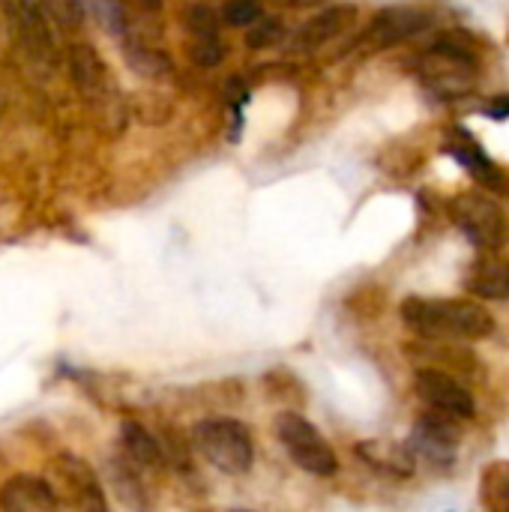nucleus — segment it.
Instances as JSON below:
<instances>
[{
    "label": "nucleus",
    "mask_w": 509,
    "mask_h": 512,
    "mask_svg": "<svg viewBox=\"0 0 509 512\" xmlns=\"http://www.w3.org/2000/svg\"><path fill=\"white\" fill-rule=\"evenodd\" d=\"M402 321L429 342H480L495 333V318L474 300H432L408 297Z\"/></svg>",
    "instance_id": "obj_1"
},
{
    "label": "nucleus",
    "mask_w": 509,
    "mask_h": 512,
    "mask_svg": "<svg viewBox=\"0 0 509 512\" xmlns=\"http://www.w3.org/2000/svg\"><path fill=\"white\" fill-rule=\"evenodd\" d=\"M477 48L465 33H444L423 54V81L444 99L465 96L477 81Z\"/></svg>",
    "instance_id": "obj_2"
},
{
    "label": "nucleus",
    "mask_w": 509,
    "mask_h": 512,
    "mask_svg": "<svg viewBox=\"0 0 509 512\" xmlns=\"http://www.w3.org/2000/svg\"><path fill=\"white\" fill-rule=\"evenodd\" d=\"M192 447L222 474H246L255 462L252 432L234 417H207L192 432Z\"/></svg>",
    "instance_id": "obj_3"
},
{
    "label": "nucleus",
    "mask_w": 509,
    "mask_h": 512,
    "mask_svg": "<svg viewBox=\"0 0 509 512\" xmlns=\"http://www.w3.org/2000/svg\"><path fill=\"white\" fill-rule=\"evenodd\" d=\"M45 486L72 512H108L105 489L90 462L75 453H57L45 465Z\"/></svg>",
    "instance_id": "obj_4"
},
{
    "label": "nucleus",
    "mask_w": 509,
    "mask_h": 512,
    "mask_svg": "<svg viewBox=\"0 0 509 512\" xmlns=\"http://www.w3.org/2000/svg\"><path fill=\"white\" fill-rule=\"evenodd\" d=\"M276 435L285 447V453L294 459L297 468H303L306 474L315 477H333L339 471V459L333 453V447L327 444V438L300 414L285 411L276 420Z\"/></svg>",
    "instance_id": "obj_5"
},
{
    "label": "nucleus",
    "mask_w": 509,
    "mask_h": 512,
    "mask_svg": "<svg viewBox=\"0 0 509 512\" xmlns=\"http://www.w3.org/2000/svg\"><path fill=\"white\" fill-rule=\"evenodd\" d=\"M450 216L462 228V234L480 249H498L507 243V216H504L501 204H495L489 195L459 192L450 204Z\"/></svg>",
    "instance_id": "obj_6"
},
{
    "label": "nucleus",
    "mask_w": 509,
    "mask_h": 512,
    "mask_svg": "<svg viewBox=\"0 0 509 512\" xmlns=\"http://www.w3.org/2000/svg\"><path fill=\"white\" fill-rule=\"evenodd\" d=\"M414 393L432 411H441V414L456 417V420H471L477 411L471 390L453 372H444L438 366H420L414 372Z\"/></svg>",
    "instance_id": "obj_7"
},
{
    "label": "nucleus",
    "mask_w": 509,
    "mask_h": 512,
    "mask_svg": "<svg viewBox=\"0 0 509 512\" xmlns=\"http://www.w3.org/2000/svg\"><path fill=\"white\" fill-rule=\"evenodd\" d=\"M462 420L456 417H447L441 411H426L420 414L414 432H411V441H408V450L414 459H423L429 465H450L456 459V450H459V441H462Z\"/></svg>",
    "instance_id": "obj_8"
},
{
    "label": "nucleus",
    "mask_w": 509,
    "mask_h": 512,
    "mask_svg": "<svg viewBox=\"0 0 509 512\" xmlns=\"http://www.w3.org/2000/svg\"><path fill=\"white\" fill-rule=\"evenodd\" d=\"M429 24V12L420 6H390L384 12H378L369 24V30L363 33V45L372 51H384L396 42L411 39L414 33H420Z\"/></svg>",
    "instance_id": "obj_9"
},
{
    "label": "nucleus",
    "mask_w": 509,
    "mask_h": 512,
    "mask_svg": "<svg viewBox=\"0 0 509 512\" xmlns=\"http://www.w3.org/2000/svg\"><path fill=\"white\" fill-rule=\"evenodd\" d=\"M444 150H447V153H450V156L477 180V183H483V186H489V189L504 186L501 168L489 159V153L480 147V141H477L468 129H453V132L447 135Z\"/></svg>",
    "instance_id": "obj_10"
},
{
    "label": "nucleus",
    "mask_w": 509,
    "mask_h": 512,
    "mask_svg": "<svg viewBox=\"0 0 509 512\" xmlns=\"http://www.w3.org/2000/svg\"><path fill=\"white\" fill-rule=\"evenodd\" d=\"M0 512H60V501L45 480L15 474L0 486Z\"/></svg>",
    "instance_id": "obj_11"
},
{
    "label": "nucleus",
    "mask_w": 509,
    "mask_h": 512,
    "mask_svg": "<svg viewBox=\"0 0 509 512\" xmlns=\"http://www.w3.org/2000/svg\"><path fill=\"white\" fill-rule=\"evenodd\" d=\"M9 18H12L18 39L30 51V57H36V60L54 57V39L48 33L45 15L39 12V6L33 0H9Z\"/></svg>",
    "instance_id": "obj_12"
},
{
    "label": "nucleus",
    "mask_w": 509,
    "mask_h": 512,
    "mask_svg": "<svg viewBox=\"0 0 509 512\" xmlns=\"http://www.w3.org/2000/svg\"><path fill=\"white\" fill-rule=\"evenodd\" d=\"M189 30L195 33V42L189 45V57L198 66H219L225 60V42L219 36L216 15L204 6L189 9Z\"/></svg>",
    "instance_id": "obj_13"
},
{
    "label": "nucleus",
    "mask_w": 509,
    "mask_h": 512,
    "mask_svg": "<svg viewBox=\"0 0 509 512\" xmlns=\"http://www.w3.org/2000/svg\"><path fill=\"white\" fill-rule=\"evenodd\" d=\"M465 288L480 300H507L509 261L498 255H480L465 273Z\"/></svg>",
    "instance_id": "obj_14"
},
{
    "label": "nucleus",
    "mask_w": 509,
    "mask_h": 512,
    "mask_svg": "<svg viewBox=\"0 0 509 512\" xmlns=\"http://www.w3.org/2000/svg\"><path fill=\"white\" fill-rule=\"evenodd\" d=\"M357 21V9L342 3V6H330L324 12H318L315 18H309L300 33H297V48H321L324 42L336 39L339 33H345L351 24Z\"/></svg>",
    "instance_id": "obj_15"
},
{
    "label": "nucleus",
    "mask_w": 509,
    "mask_h": 512,
    "mask_svg": "<svg viewBox=\"0 0 509 512\" xmlns=\"http://www.w3.org/2000/svg\"><path fill=\"white\" fill-rule=\"evenodd\" d=\"M120 456L135 465L138 471H159L165 465L162 444L138 423H123L120 426Z\"/></svg>",
    "instance_id": "obj_16"
},
{
    "label": "nucleus",
    "mask_w": 509,
    "mask_h": 512,
    "mask_svg": "<svg viewBox=\"0 0 509 512\" xmlns=\"http://www.w3.org/2000/svg\"><path fill=\"white\" fill-rule=\"evenodd\" d=\"M357 456L372 465L375 471H384L390 477H411L417 468V459L411 456L408 444H390V441H363L357 447Z\"/></svg>",
    "instance_id": "obj_17"
},
{
    "label": "nucleus",
    "mask_w": 509,
    "mask_h": 512,
    "mask_svg": "<svg viewBox=\"0 0 509 512\" xmlns=\"http://www.w3.org/2000/svg\"><path fill=\"white\" fill-rule=\"evenodd\" d=\"M69 69H72L75 84L90 96H96V93L102 96V90L111 87L108 69H105L102 57L93 51V45H72L69 48Z\"/></svg>",
    "instance_id": "obj_18"
},
{
    "label": "nucleus",
    "mask_w": 509,
    "mask_h": 512,
    "mask_svg": "<svg viewBox=\"0 0 509 512\" xmlns=\"http://www.w3.org/2000/svg\"><path fill=\"white\" fill-rule=\"evenodd\" d=\"M111 483H114L117 498H120L129 510H147V492H144L141 471H138L135 465H129L123 456H117V459L111 462Z\"/></svg>",
    "instance_id": "obj_19"
},
{
    "label": "nucleus",
    "mask_w": 509,
    "mask_h": 512,
    "mask_svg": "<svg viewBox=\"0 0 509 512\" xmlns=\"http://www.w3.org/2000/svg\"><path fill=\"white\" fill-rule=\"evenodd\" d=\"M480 504L486 512H509V462L486 465L480 477Z\"/></svg>",
    "instance_id": "obj_20"
},
{
    "label": "nucleus",
    "mask_w": 509,
    "mask_h": 512,
    "mask_svg": "<svg viewBox=\"0 0 509 512\" xmlns=\"http://www.w3.org/2000/svg\"><path fill=\"white\" fill-rule=\"evenodd\" d=\"M261 0H225L222 18L231 27H252L261 18Z\"/></svg>",
    "instance_id": "obj_21"
},
{
    "label": "nucleus",
    "mask_w": 509,
    "mask_h": 512,
    "mask_svg": "<svg viewBox=\"0 0 509 512\" xmlns=\"http://www.w3.org/2000/svg\"><path fill=\"white\" fill-rule=\"evenodd\" d=\"M48 18H54L63 30H78L81 21H84V12H81V0H42Z\"/></svg>",
    "instance_id": "obj_22"
},
{
    "label": "nucleus",
    "mask_w": 509,
    "mask_h": 512,
    "mask_svg": "<svg viewBox=\"0 0 509 512\" xmlns=\"http://www.w3.org/2000/svg\"><path fill=\"white\" fill-rule=\"evenodd\" d=\"M279 33H282V24L276 18H258L252 24V30H249V45L252 48H267V45H273L279 39Z\"/></svg>",
    "instance_id": "obj_23"
},
{
    "label": "nucleus",
    "mask_w": 509,
    "mask_h": 512,
    "mask_svg": "<svg viewBox=\"0 0 509 512\" xmlns=\"http://www.w3.org/2000/svg\"><path fill=\"white\" fill-rule=\"evenodd\" d=\"M486 114H489V117H495V120H504V117H509V96H498L492 105H486Z\"/></svg>",
    "instance_id": "obj_24"
},
{
    "label": "nucleus",
    "mask_w": 509,
    "mask_h": 512,
    "mask_svg": "<svg viewBox=\"0 0 509 512\" xmlns=\"http://www.w3.org/2000/svg\"><path fill=\"white\" fill-rule=\"evenodd\" d=\"M276 3H285V6H312V3H321V0H276Z\"/></svg>",
    "instance_id": "obj_25"
},
{
    "label": "nucleus",
    "mask_w": 509,
    "mask_h": 512,
    "mask_svg": "<svg viewBox=\"0 0 509 512\" xmlns=\"http://www.w3.org/2000/svg\"><path fill=\"white\" fill-rule=\"evenodd\" d=\"M234 512H249V510H234Z\"/></svg>",
    "instance_id": "obj_26"
}]
</instances>
